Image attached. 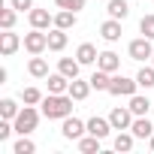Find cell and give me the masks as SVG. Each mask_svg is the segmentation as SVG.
Masks as SVG:
<instances>
[{
	"instance_id": "2",
	"label": "cell",
	"mask_w": 154,
	"mask_h": 154,
	"mask_svg": "<svg viewBox=\"0 0 154 154\" xmlns=\"http://www.w3.org/2000/svg\"><path fill=\"white\" fill-rule=\"evenodd\" d=\"M12 124H15V133H18V136H30V133L36 130V124H39V112H36L33 106H27V103H24V109L15 115V121H12Z\"/></svg>"
},
{
	"instance_id": "3",
	"label": "cell",
	"mask_w": 154,
	"mask_h": 154,
	"mask_svg": "<svg viewBox=\"0 0 154 154\" xmlns=\"http://www.w3.org/2000/svg\"><path fill=\"white\" fill-rule=\"evenodd\" d=\"M136 88H139L136 79H127V75H115L112 72V82H109V94L112 97H133Z\"/></svg>"
},
{
	"instance_id": "14",
	"label": "cell",
	"mask_w": 154,
	"mask_h": 154,
	"mask_svg": "<svg viewBox=\"0 0 154 154\" xmlns=\"http://www.w3.org/2000/svg\"><path fill=\"white\" fill-rule=\"evenodd\" d=\"M69 82L63 72H48V94H66L69 91Z\"/></svg>"
},
{
	"instance_id": "1",
	"label": "cell",
	"mask_w": 154,
	"mask_h": 154,
	"mask_svg": "<svg viewBox=\"0 0 154 154\" xmlns=\"http://www.w3.org/2000/svg\"><path fill=\"white\" fill-rule=\"evenodd\" d=\"M42 115L48 121H63L66 115H72V97L69 94H48V97H42Z\"/></svg>"
},
{
	"instance_id": "24",
	"label": "cell",
	"mask_w": 154,
	"mask_h": 154,
	"mask_svg": "<svg viewBox=\"0 0 154 154\" xmlns=\"http://www.w3.org/2000/svg\"><path fill=\"white\" fill-rule=\"evenodd\" d=\"M130 112H133V115H148V112H151V100L142 97V94H133V97H130Z\"/></svg>"
},
{
	"instance_id": "23",
	"label": "cell",
	"mask_w": 154,
	"mask_h": 154,
	"mask_svg": "<svg viewBox=\"0 0 154 154\" xmlns=\"http://www.w3.org/2000/svg\"><path fill=\"white\" fill-rule=\"evenodd\" d=\"M133 142H136L133 130H130V133H127V130H118V136H115L112 148H115V151H133Z\"/></svg>"
},
{
	"instance_id": "7",
	"label": "cell",
	"mask_w": 154,
	"mask_h": 154,
	"mask_svg": "<svg viewBox=\"0 0 154 154\" xmlns=\"http://www.w3.org/2000/svg\"><path fill=\"white\" fill-rule=\"evenodd\" d=\"M133 112H130V106H115L112 112H109V121H112V127L115 130H130L133 127Z\"/></svg>"
},
{
	"instance_id": "21",
	"label": "cell",
	"mask_w": 154,
	"mask_h": 154,
	"mask_svg": "<svg viewBox=\"0 0 154 154\" xmlns=\"http://www.w3.org/2000/svg\"><path fill=\"white\" fill-rule=\"evenodd\" d=\"M88 82H91V88H94V91H109L112 72H106V69H100V66H97V69H94V75H91Z\"/></svg>"
},
{
	"instance_id": "8",
	"label": "cell",
	"mask_w": 154,
	"mask_h": 154,
	"mask_svg": "<svg viewBox=\"0 0 154 154\" xmlns=\"http://www.w3.org/2000/svg\"><path fill=\"white\" fill-rule=\"evenodd\" d=\"M27 18H30V27H39V30H48V27H54V15L48 12V9H30L27 12Z\"/></svg>"
},
{
	"instance_id": "26",
	"label": "cell",
	"mask_w": 154,
	"mask_h": 154,
	"mask_svg": "<svg viewBox=\"0 0 154 154\" xmlns=\"http://www.w3.org/2000/svg\"><path fill=\"white\" fill-rule=\"evenodd\" d=\"M136 82H139V88H145V91L154 88V63H151V66H142V69L136 72Z\"/></svg>"
},
{
	"instance_id": "28",
	"label": "cell",
	"mask_w": 154,
	"mask_h": 154,
	"mask_svg": "<svg viewBox=\"0 0 154 154\" xmlns=\"http://www.w3.org/2000/svg\"><path fill=\"white\" fill-rule=\"evenodd\" d=\"M15 18H18V9H15V6L0 9V27H3V30H12V27H15Z\"/></svg>"
},
{
	"instance_id": "30",
	"label": "cell",
	"mask_w": 154,
	"mask_h": 154,
	"mask_svg": "<svg viewBox=\"0 0 154 154\" xmlns=\"http://www.w3.org/2000/svg\"><path fill=\"white\" fill-rule=\"evenodd\" d=\"M21 100H24L27 106H36V103H42V91H39V88H24V91H21Z\"/></svg>"
},
{
	"instance_id": "35",
	"label": "cell",
	"mask_w": 154,
	"mask_h": 154,
	"mask_svg": "<svg viewBox=\"0 0 154 154\" xmlns=\"http://www.w3.org/2000/svg\"><path fill=\"white\" fill-rule=\"evenodd\" d=\"M151 63H154V54H151Z\"/></svg>"
},
{
	"instance_id": "31",
	"label": "cell",
	"mask_w": 154,
	"mask_h": 154,
	"mask_svg": "<svg viewBox=\"0 0 154 154\" xmlns=\"http://www.w3.org/2000/svg\"><path fill=\"white\" fill-rule=\"evenodd\" d=\"M33 151H36V145H33L27 136H21V139L12 145V154H33Z\"/></svg>"
},
{
	"instance_id": "13",
	"label": "cell",
	"mask_w": 154,
	"mask_h": 154,
	"mask_svg": "<svg viewBox=\"0 0 154 154\" xmlns=\"http://www.w3.org/2000/svg\"><path fill=\"white\" fill-rule=\"evenodd\" d=\"M75 24H79V12H72V9H60V12H54V27H60V30H72Z\"/></svg>"
},
{
	"instance_id": "10",
	"label": "cell",
	"mask_w": 154,
	"mask_h": 154,
	"mask_svg": "<svg viewBox=\"0 0 154 154\" xmlns=\"http://www.w3.org/2000/svg\"><path fill=\"white\" fill-rule=\"evenodd\" d=\"M121 33H124V27H121V21H118V18H109V21H103V24H100V36H103L106 42H118V39H121Z\"/></svg>"
},
{
	"instance_id": "33",
	"label": "cell",
	"mask_w": 154,
	"mask_h": 154,
	"mask_svg": "<svg viewBox=\"0 0 154 154\" xmlns=\"http://www.w3.org/2000/svg\"><path fill=\"white\" fill-rule=\"evenodd\" d=\"M9 6H15L18 12H30L33 9V0H9Z\"/></svg>"
},
{
	"instance_id": "29",
	"label": "cell",
	"mask_w": 154,
	"mask_h": 154,
	"mask_svg": "<svg viewBox=\"0 0 154 154\" xmlns=\"http://www.w3.org/2000/svg\"><path fill=\"white\" fill-rule=\"evenodd\" d=\"M139 33L148 36V39H154V12L142 15V21H139Z\"/></svg>"
},
{
	"instance_id": "32",
	"label": "cell",
	"mask_w": 154,
	"mask_h": 154,
	"mask_svg": "<svg viewBox=\"0 0 154 154\" xmlns=\"http://www.w3.org/2000/svg\"><path fill=\"white\" fill-rule=\"evenodd\" d=\"M54 6H57V9H72V12H79V9H85V0H54Z\"/></svg>"
},
{
	"instance_id": "27",
	"label": "cell",
	"mask_w": 154,
	"mask_h": 154,
	"mask_svg": "<svg viewBox=\"0 0 154 154\" xmlns=\"http://www.w3.org/2000/svg\"><path fill=\"white\" fill-rule=\"evenodd\" d=\"M21 109H18V103L12 100V97H6V100H0V118H9V121H15V115H18Z\"/></svg>"
},
{
	"instance_id": "11",
	"label": "cell",
	"mask_w": 154,
	"mask_h": 154,
	"mask_svg": "<svg viewBox=\"0 0 154 154\" xmlns=\"http://www.w3.org/2000/svg\"><path fill=\"white\" fill-rule=\"evenodd\" d=\"M112 130H115V127H112V121H109V118H100V115L88 118V133H94V136L106 139V136H109Z\"/></svg>"
},
{
	"instance_id": "17",
	"label": "cell",
	"mask_w": 154,
	"mask_h": 154,
	"mask_svg": "<svg viewBox=\"0 0 154 154\" xmlns=\"http://www.w3.org/2000/svg\"><path fill=\"white\" fill-rule=\"evenodd\" d=\"M75 57H79V63H82V66H88V63H97L100 51H97L91 42H82L79 48H75Z\"/></svg>"
},
{
	"instance_id": "25",
	"label": "cell",
	"mask_w": 154,
	"mask_h": 154,
	"mask_svg": "<svg viewBox=\"0 0 154 154\" xmlns=\"http://www.w3.org/2000/svg\"><path fill=\"white\" fill-rule=\"evenodd\" d=\"M100 136H94V133H88V136H82L79 139V151L82 154H94V151H100Z\"/></svg>"
},
{
	"instance_id": "20",
	"label": "cell",
	"mask_w": 154,
	"mask_h": 154,
	"mask_svg": "<svg viewBox=\"0 0 154 154\" xmlns=\"http://www.w3.org/2000/svg\"><path fill=\"white\" fill-rule=\"evenodd\" d=\"M63 48H66V30L51 27L48 30V51H63Z\"/></svg>"
},
{
	"instance_id": "12",
	"label": "cell",
	"mask_w": 154,
	"mask_h": 154,
	"mask_svg": "<svg viewBox=\"0 0 154 154\" xmlns=\"http://www.w3.org/2000/svg\"><path fill=\"white\" fill-rule=\"evenodd\" d=\"M130 130H133V136H136V139H151V136H154V124L148 121V115H136Z\"/></svg>"
},
{
	"instance_id": "9",
	"label": "cell",
	"mask_w": 154,
	"mask_h": 154,
	"mask_svg": "<svg viewBox=\"0 0 154 154\" xmlns=\"http://www.w3.org/2000/svg\"><path fill=\"white\" fill-rule=\"evenodd\" d=\"M18 48H21L18 33H12V30H3V33H0V54H3V57H12Z\"/></svg>"
},
{
	"instance_id": "16",
	"label": "cell",
	"mask_w": 154,
	"mask_h": 154,
	"mask_svg": "<svg viewBox=\"0 0 154 154\" xmlns=\"http://www.w3.org/2000/svg\"><path fill=\"white\" fill-rule=\"evenodd\" d=\"M97 66H100V69H106V72H118V69H121V57H118L115 51H100Z\"/></svg>"
},
{
	"instance_id": "5",
	"label": "cell",
	"mask_w": 154,
	"mask_h": 154,
	"mask_svg": "<svg viewBox=\"0 0 154 154\" xmlns=\"http://www.w3.org/2000/svg\"><path fill=\"white\" fill-rule=\"evenodd\" d=\"M24 48H27L30 54H42V51L48 48V33L39 30V27H33L30 33H24Z\"/></svg>"
},
{
	"instance_id": "19",
	"label": "cell",
	"mask_w": 154,
	"mask_h": 154,
	"mask_svg": "<svg viewBox=\"0 0 154 154\" xmlns=\"http://www.w3.org/2000/svg\"><path fill=\"white\" fill-rule=\"evenodd\" d=\"M27 72L33 75V79H48V63H45V57L33 54V57H30V63H27Z\"/></svg>"
},
{
	"instance_id": "15",
	"label": "cell",
	"mask_w": 154,
	"mask_h": 154,
	"mask_svg": "<svg viewBox=\"0 0 154 154\" xmlns=\"http://www.w3.org/2000/svg\"><path fill=\"white\" fill-rule=\"evenodd\" d=\"M79 69H82L79 57H60L57 60V72H63L66 79H79Z\"/></svg>"
},
{
	"instance_id": "6",
	"label": "cell",
	"mask_w": 154,
	"mask_h": 154,
	"mask_svg": "<svg viewBox=\"0 0 154 154\" xmlns=\"http://www.w3.org/2000/svg\"><path fill=\"white\" fill-rule=\"evenodd\" d=\"M127 54H130V60H148L154 54V45H151L148 36H139V39H133L127 45Z\"/></svg>"
},
{
	"instance_id": "18",
	"label": "cell",
	"mask_w": 154,
	"mask_h": 154,
	"mask_svg": "<svg viewBox=\"0 0 154 154\" xmlns=\"http://www.w3.org/2000/svg\"><path fill=\"white\" fill-rule=\"evenodd\" d=\"M106 12H109V18H118V21H124V18L130 15V3H127V0H109Z\"/></svg>"
},
{
	"instance_id": "22",
	"label": "cell",
	"mask_w": 154,
	"mask_h": 154,
	"mask_svg": "<svg viewBox=\"0 0 154 154\" xmlns=\"http://www.w3.org/2000/svg\"><path fill=\"white\" fill-rule=\"evenodd\" d=\"M72 100H88V94H91V82H82V79H72L69 82V91H66Z\"/></svg>"
},
{
	"instance_id": "4",
	"label": "cell",
	"mask_w": 154,
	"mask_h": 154,
	"mask_svg": "<svg viewBox=\"0 0 154 154\" xmlns=\"http://www.w3.org/2000/svg\"><path fill=\"white\" fill-rule=\"evenodd\" d=\"M85 133H88V121H79L75 115H66L63 118V127H60V136L63 139H75V142H79Z\"/></svg>"
},
{
	"instance_id": "34",
	"label": "cell",
	"mask_w": 154,
	"mask_h": 154,
	"mask_svg": "<svg viewBox=\"0 0 154 154\" xmlns=\"http://www.w3.org/2000/svg\"><path fill=\"white\" fill-rule=\"evenodd\" d=\"M148 145H151V151H154V136H151V139H148Z\"/></svg>"
}]
</instances>
